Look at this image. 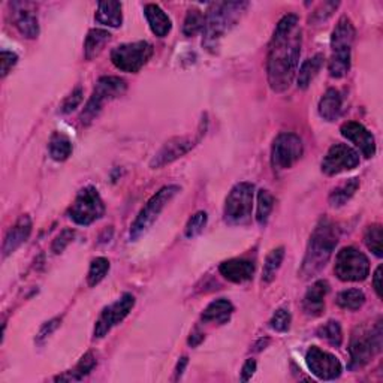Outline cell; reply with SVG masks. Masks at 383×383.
Wrapping results in <instances>:
<instances>
[{
    "mask_svg": "<svg viewBox=\"0 0 383 383\" xmlns=\"http://www.w3.org/2000/svg\"><path fill=\"white\" fill-rule=\"evenodd\" d=\"M303 33L300 20L295 14L283 17L268 45L267 77L273 92L285 93L291 89L298 72Z\"/></svg>",
    "mask_w": 383,
    "mask_h": 383,
    "instance_id": "cell-1",
    "label": "cell"
},
{
    "mask_svg": "<svg viewBox=\"0 0 383 383\" xmlns=\"http://www.w3.org/2000/svg\"><path fill=\"white\" fill-rule=\"evenodd\" d=\"M339 240L340 231L337 225L332 224L327 217L320 219L307 244L305 256L300 269L301 279H312L327 267L332 253L336 250Z\"/></svg>",
    "mask_w": 383,
    "mask_h": 383,
    "instance_id": "cell-2",
    "label": "cell"
},
{
    "mask_svg": "<svg viewBox=\"0 0 383 383\" xmlns=\"http://www.w3.org/2000/svg\"><path fill=\"white\" fill-rule=\"evenodd\" d=\"M247 6V2H217L209 6L205 14L202 47L216 53L221 38L241 20Z\"/></svg>",
    "mask_w": 383,
    "mask_h": 383,
    "instance_id": "cell-3",
    "label": "cell"
},
{
    "mask_svg": "<svg viewBox=\"0 0 383 383\" xmlns=\"http://www.w3.org/2000/svg\"><path fill=\"white\" fill-rule=\"evenodd\" d=\"M355 41V28L348 17H341L331 35V59L328 63L332 78H343L351 69L352 45Z\"/></svg>",
    "mask_w": 383,
    "mask_h": 383,
    "instance_id": "cell-4",
    "label": "cell"
},
{
    "mask_svg": "<svg viewBox=\"0 0 383 383\" xmlns=\"http://www.w3.org/2000/svg\"><path fill=\"white\" fill-rule=\"evenodd\" d=\"M382 319H377V322L372 325V328H356L352 334L349 353H351V364L352 370L363 368L367 365L373 358L382 351Z\"/></svg>",
    "mask_w": 383,
    "mask_h": 383,
    "instance_id": "cell-5",
    "label": "cell"
},
{
    "mask_svg": "<svg viewBox=\"0 0 383 383\" xmlns=\"http://www.w3.org/2000/svg\"><path fill=\"white\" fill-rule=\"evenodd\" d=\"M255 184L243 181L233 186L225 201L224 217L231 226H245L252 221Z\"/></svg>",
    "mask_w": 383,
    "mask_h": 383,
    "instance_id": "cell-6",
    "label": "cell"
},
{
    "mask_svg": "<svg viewBox=\"0 0 383 383\" xmlns=\"http://www.w3.org/2000/svg\"><path fill=\"white\" fill-rule=\"evenodd\" d=\"M180 190L181 189L180 186H177V184H169V186L162 188L159 192H156L150 200H148V202L144 205V208L141 209L137 219H135L133 224L130 225V232H129L130 241H137L153 226L159 214L164 212V208L172 201V197H174Z\"/></svg>",
    "mask_w": 383,
    "mask_h": 383,
    "instance_id": "cell-7",
    "label": "cell"
},
{
    "mask_svg": "<svg viewBox=\"0 0 383 383\" xmlns=\"http://www.w3.org/2000/svg\"><path fill=\"white\" fill-rule=\"evenodd\" d=\"M126 89H128L126 81L120 77L99 78L89 102L85 104L81 113L80 118L83 125H90V123L99 116V113L104 109V105L121 96L126 92Z\"/></svg>",
    "mask_w": 383,
    "mask_h": 383,
    "instance_id": "cell-8",
    "label": "cell"
},
{
    "mask_svg": "<svg viewBox=\"0 0 383 383\" xmlns=\"http://www.w3.org/2000/svg\"><path fill=\"white\" fill-rule=\"evenodd\" d=\"M105 213V205L97 189L87 186L78 192L75 201L72 202L68 216L80 226H89L101 219Z\"/></svg>",
    "mask_w": 383,
    "mask_h": 383,
    "instance_id": "cell-9",
    "label": "cell"
},
{
    "mask_svg": "<svg viewBox=\"0 0 383 383\" xmlns=\"http://www.w3.org/2000/svg\"><path fill=\"white\" fill-rule=\"evenodd\" d=\"M153 51V45L147 41L121 44L111 51V61L121 72L137 73L148 63Z\"/></svg>",
    "mask_w": 383,
    "mask_h": 383,
    "instance_id": "cell-10",
    "label": "cell"
},
{
    "mask_svg": "<svg viewBox=\"0 0 383 383\" xmlns=\"http://www.w3.org/2000/svg\"><path fill=\"white\" fill-rule=\"evenodd\" d=\"M334 273L341 281H364L370 274V261L355 247H343L336 256Z\"/></svg>",
    "mask_w": 383,
    "mask_h": 383,
    "instance_id": "cell-11",
    "label": "cell"
},
{
    "mask_svg": "<svg viewBox=\"0 0 383 383\" xmlns=\"http://www.w3.org/2000/svg\"><path fill=\"white\" fill-rule=\"evenodd\" d=\"M303 140L296 133L283 132L277 135L271 147V164L274 169H289L303 157Z\"/></svg>",
    "mask_w": 383,
    "mask_h": 383,
    "instance_id": "cell-12",
    "label": "cell"
},
{
    "mask_svg": "<svg viewBox=\"0 0 383 383\" xmlns=\"http://www.w3.org/2000/svg\"><path fill=\"white\" fill-rule=\"evenodd\" d=\"M135 307V296L132 293H123L120 298L105 307L101 316L96 320L93 336L95 339H104L108 332L121 324Z\"/></svg>",
    "mask_w": 383,
    "mask_h": 383,
    "instance_id": "cell-13",
    "label": "cell"
},
{
    "mask_svg": "<svg viewBox=\"0 0 383 383\" xmlns=\"http://www.w3.org/2000/svg\"><path fill=\"white\" fill-rule=\"evenodd\" d=\"M305 363L319 380H336L343 373V365L336 355L312 346L305 353Z\"/></svg>",
    "mask_w": 383,
    "mask_h": 383,
    "instance_id": "cell-14",
    "label": "cell"
},
{
    "mask_svg": "<svg viewBox=\"0 0 383 383\" xmlns=\"http://www.w3.org/2000/svg\"><path fill=\"white\" fill-rule=\"evenodd\" d=\"M360 153L346 144H334L327 152L322 160V172L329 177L339 176L341 172L355 169L360 165Z\"/></svg>",
    "mask_w": 383,
    "mask_h": 383,
    "instance_id": "cell-15",
    "label": "cell"
},
{
    "mask_svg": "<svg viewBox=\"0 0 383 383\" xmlns=\"http://www.w3.org/2000/svg\"><path fill=\"white\" fill-rule=\"evenodd\" d=\"M202 135L196 138H190V137H176L169 140L168 142L164 144V147L160 148V150L154 154V157L152 159L150 162V168L157 169L162 168L165 165H169L172 162H176L177 159L183 157L184 154H188L192 148L200 142Z\"/></svg>",
    "mask_w": 383,
    "mask_h": 383,
    "instance_id": "cell-16",
    "label": "cell"
},
{
    "mask_svg": "<svg viewBox=\"0 0 383 383\" xmlns=\"http://www.w3.org/2000/svg\"><path fill=\"white\" fill-rule=\"evenodd\" d=\"M343 137L351 141L364 157H373L376 154V141L373 133L358 121H346L340 128Z\"/></svg>",
    "mask_w": 383,
    "mask_h": 383,
    "instance_id": "cell-17",
    "label": "cell"
},
{
    "mask_svg": "<svg viewBox=\"0 0 383 383\" xmlns=\"http://www.w3.org/2000/svg\"><path fill=\"white\" fill-rule=\"evenodd\" d=\"M12 17L17 30L28 39H36L39 36V21L35 12L32 11V4L29 2H12Z\"/></svg>",
    "mask_w": 383,
    "mask_h": 383,
    "instance_id": "cell-18",
    "label": "cell"
},
{
    "mask_svg": "<svg viewBox=\"0 0 383 383\" xmlns=\"http://www.w3.org/2000/svg\"><path fill=\"white\" fill-rule=\"evenodd\" d=\"M32 219L28 214H23L6 233L2 245V256L8 257L9 255L14 253L18 247L26 243L32 233Z\"/></svg>",
    "mask_w": 383,
    "mask_h": 383,
    "instance_id": "cell-19",
    "label": "cell"
},
{
    "mask_svg": "<svg viewBox=\"0 0 383 383\" xmlns=\"http://www.w3.org/2000/svg\"><path fill=\"white\" fill-rule=\"evenodd\" d=\"M329 292V283L327 280H317L308 288L303 300V310L307 316L317 317L325 310V296Z\"/></svg>",
    "mask_w": 383,
    "mask_h": 383,
    "instance_id": "cell-20",
    "label": "cell"
},
{
    "mask_svg": "<svg viewBox=\"0 0 383 383\" xmlns=\"http://www.w3.org/2000/svg\"><path fill=\"white\" fill-rule=\"evenodd\" d=\"M220 274L224 276L226 280L232 283H244L253 279L255 274V264L249 259H240V257H233L228 259V261H224L219 265Z\"/></svg>",
    "mask_w": 383,
    "mask_h": 383,
    "instance_id": "cell-21",
    "label": "cell"
},
{
    "mask_svg": "<svg viewBox=\"0 0 383 383\" xmlns=\"http://www.w3.org/2000/svg\"><path fill=\"white\" fill-rule=\"evenodd\" d=\"M144 16L148 21V26H150L152 32L157 36V38H165V36L171 32L172 29L171 18L159 5H154V4L145 5Z\"/></svg>",
    "mask_w": 383,
    "mask_h": 383,
    "instance_id": "cell-22",
    "label": "cell"
},
{
    "mask_svg": "<svg viewBox=\"0 0 383 383\" xmlns=\"http://www.w3.org/2000/svg\"><path fill=\"white\" fill-rule=\"evenodd\" d=\"M319 116L327 121H336L343 109V97L339 90L328 89L319 101Z\"/></svg>",
    "mask_w": 383,
    "mask_h": 383,
    "instance_id": "cell-23",
    "label": "cell"
},
{
    "mask_svg": "<svg viewBox=\"0 0 383 383\" xmlns=\"http://www.w3.org/2000/svg\"><path fill=\"white\" fill-rule=\"evenodd\" d=\"M232 313H233L232 303L225 298H220V300H216L207 305V308L201 315V319H202V322H205V324L221 325V324L228 322Z\"/></svg>",
    "mask_w": 383,
    "mask_h": 383,
    "instance_id": "cell-24",
    "label": "cell"
},
{
    "mask_svg": "<svg viewBox=\"0 0 383 383\" xmlns=\"http://www.w3.org/2000/svg\"><path fill=\"white\" fill-rule=\"evenodd\" d=\"M95 20L107 28L117 29L123 23L121 4L120 2H101L97 5Z\"/></svg>",
    "mask_w": 383,
    "mask_h": 383,
    "instance_id": "cell-25",
    "label": "cell"
},
{
    "mask_svg": "<svg viewBox=\"0 0 383 383\" xmlns=\"http://www.w3.org/2000/svg\"><path fill=\"white\" fill-rule=\"evenodd\" d=\"M111 41V33L104 29H92L87 33V38L84 42V56L87 60L96 59L104 51L107 44Z\"/></svg>",
    "mask_w": 383,
    "mask_h": 383,
    "instance_id": "cell-26",
    "label": "cell"
},
{
    "mask_svg": "<svg viewBox=\"0 0 383 383\" xmlns=\"http://www.w3.org/2000/svg\"><path fill=\"white\" fill-rule=\"evenodd\" d=\"M324 56L322 54H315L313 57L307 59L304 63L301 65L298 71V77H296V83H298V89L305 90L310 87L312 81L317 77V73L320 72L324 66Z\"/></svg>",
    "mask_w": 383,
    "mask_h": 383,
    "instance_id": "cell-27",
    "label": "cell"
},
{
    "mask_svg": "<svg viewBox=\"0 0 383 383\" xmlns=\"http://www.w3.org/2000/svg\"><path fill=\"white\" fill-rule=\"evenodd\" d=\"M95 367H96V358L92 352H89L81 358L80 363L75 367L69 370V372H65L63 375H59L54 380L56 382H80L85 376L90 375V372Z\"/></svg>",
    "mask_w": 383,
    "mask_h": 383,
    "instance_id": "cell-28",
    "label": "cell"
},
{
    "mask_svg": "<svg viewBox=\"0 0 383 383\" xmlns=\"http://www.w3.org/2000/svg\"><path fill=\"white\" fill-rule=\"evenodd\" d=\"M48 150L49 156H51V159H54L56 162H65V160L69 159V156L72 154V142L65 133L54 132L51 135V138H49Z\"/></svg>",
    "mask_w": 383,
    "mask_h": 383,
    "instance_id": "cell-29",
    "label": "cell"
},
{
    "mask_svg": "<svg viewBox=\"0 0 383 383\" xmlns=\"http://www.w3.org/2000/svg\"><path fill=\"white\" fill-rule=\"evenodd\" d=\"M358 189H360V180L358 178H351L346 183H343L341 186L336 188L329 193V197H328L329 205L334 208L346 205L352 200Z\"/></svg>",
    "mask_w": 383,
    "mask_h": 383,
    "instance_id": "cell-30",
    "label": "cell"
},
{
    "mask_svg": "<svg viewBox=\"0 0 383 383\" xmlns=\"http://www.w3.org/2000/svg\"><path fill=\"white\" fill-rule=\"evenodd\" d=\"M283 259H285V247H277V249L268 253L262 269V283L269 285V283L276 279L283 264Z\"/></svg>",
    "mask_w": 383,
    "mask_h": 383,
    "instance_id": "cell-31",
    "label": "cell"
},
{
    "mask_svg": "<svg viewBox=\"0 0 383 383\" xmlns=\"http://www.w3.org/2000/svg\"><path fill=\"white\" fill-rule=\"evenodd\" d=\"M336 303L340 308H343V310H351V312H355V310H360V308L364 305L365 303V295L363 291L360 289H348V291H341L337 298H336Z\"/></svg>",
    "mask_w": 383,
    "mask_h": 383,
    "instance_id": "cell-32",
    "label": "cell"
},
{
    "mask_svg": "<svg viewBox=\"0 0 383 383\" xmlns=\"http://www.w3.org/2000/svg\"><path fill=\"white\" fill-rule=\"evenodd\" d=\"M274 208V196L267 189H261L257 192V207H256V220L261 226L268 224L271 212Z\"/></svg>",
    "mask_w": 383,
    "mask_h": 383,
    "instance_id": "cell-33",
    "label": "cell"
},
{
    "mask_svg": "<svg viewBox=\"0 0 383 383\" xmlns=\"http://www.w3.org/2000/svg\"><path fill=\"white\" fill-rule=\"evenodd\" d=\"M204 24H205V14L197 8H190L188 11V16L184 18L183 24V33L188 38H192V36L197 35L200 32L204 30Z\"/></svg>",
    "mask_w": 383,
    "mask_h": 383,
    "instance_id": "cell-34",
    "label": "cell"
},
{
    "mask_svg": "<svg viewBox=\"0 0 383 383\" xmlns=\"http://www.w3.org/2000/svg\"><path fill=\"white\" fill-rule=\"evenodd\" d=\"M364 243L367 249L372 252L375 256L382 257L383 256V229L382 225L375 224L368 226L364 233Z\"/></svg>",
    "mask_w": 383,
    "mask_h": 383,
    "instance_id": "cell-35",
    "label": "cell"
},
{
    "mask_svg": "<svg viewBox=\"0 0 383 383\" xmlns=\"http://www.w3.org/2000/svg\"><path fill=\"white\" fill-rule=\"evenodd\" d=\"M109 271V261L107 257H96L92 261L90 268H89V274H87V285L90 288H95L96 285L101 283L105 276L108 274Z\"/></svg>",
    "mask_w": 383,
    "mask_h": 383,
    "instance_id": "cell-36",
    "label": "cell"
},
{
    "mask_svg": "<svg viewBox=\"0 0 383 383\" xmlns=\"http://www.w3.org/2000/svg\"><path fill=\"white\" fill-rule=\"evenodd\" d=\"M317 336L327 340L331 346H334V348H340L343 343V331L337 320H329V322L320 327L317 329Z\"/></svg>",
    "mask_w": 383,
    "mask_h": 383,
    "instance_id": "cell-37",
    "label": "cell"
},
{
    "mask_svg": "<svg viewBox=\"0 0 383 383\" xmlns=\"http://www.w3.org/2000/svg\"><path fill=\"white\" fill-rule=\"evenodd\" d=\"M207 221H208V216L205 212L195 213L189 219L186 228H184V236H186L188 238H195L197 236H201L202 231L207 226Z\"/></svg>",
    "mask_w": 383,
    "mask_h": 383,
    "instance_id": "cell-38",
    "label": "cell"
},
{
    "mask_svg": "<svg viewBox=\"0 0 383 383\" xmlns=\"http://www.w3.org/2000/svg\"><path fill=\"white\" fill-rule=\"evenodd\" d=\"M292 316L286 308H279V310L273 315L269 320V327L277 332H286L291 328Z\"/></svg>",
    "mask_w": 383,
    "mask_h": 383,
    "instance_id": "cell-39",
    "label": "cell"
},
{
    "mask_svg": "<svg viewBox=\"0 0 383 383\" xmlns=\"http://www.w3.org/2000/svg\"><path fill=\"white\" fill-rule=\"evenodd\" d=\"M73 238H75V231H73V229L68 228V229L61 231L59 236L56 237V240L53 241V245H51L53 253L59 255V253L63 252L66 247L73 241Z\"/></svg>",
    "mask_w": 383,
    "mask_h": 383,
    "instance_id": "cell-40",
    "label": "cell"
},
{
    "mask_svg": "<svg viewBox=\"0 0 383 383\" xmlns=\"http://www.w3.org/2000/svg\"><path fill=\"white\" fill-rule=\"evenodd\" d=\"M81 102H83V89L77 87L65 99L63 104H61L60 113L61 114H71L72 111H75L80 107Z\"/></svg>",
    "mask_w": 383,
    "mask_h": 383,
    "instance_id": "cell-41",
    "label": "cell"
},
{
    "mask_svg": "<svg viewBox=\"0 0 383 383\" xmlns=\"http://www.w3.org/2000/svg\"><path fill=\"white\" fill-rule=\"evenodd\" d=\"M339 2H325L320 4L319 8L313 12V16L310 17V23H322L325 21L328 17L332 16V12H334L339 8Z\"/></svg>",
    "mask_w": 383,
    "mask_h": 383,
    "instance_id": "cell-42",
    "label": "cell"
},
{
    "mask_svg": "<svg viewBox=\"0 0 383 383\" xmlns=\"http://www.w3.org/2000/svg\"><path fill=\"white\" fill-rule=\"evenodd\" d=\"M18 63V56L12 51H6L4 49L2 54H0V65H2V78H5L8 73L12 71L16 65Z\"/></svg>",
    "mask_w": 383,
    "mask_h": 383,
    "instance_id": "cell-43",
    "label": "cell"
},
{
    "mask_svg": "<svg viewBox=\"0 0 383 383\" xmlns=\"http://www.w3.org/2000/svg\"><path fill=\"white\" fill-rule=\"evenodd\" d=\"M59 325H60V319L59 317H54L51 320H48V322H45L41 327L38 334H36V343H39V344L44 343L59 328Z\"/></svg>",
    "mask_w": 383,
    "mask_h": 383,
    "instance_id": "cell-44",
    "label": "cell"
},
{
    "mask_svg": "<svg viewBox=\"0 0 383 383\" xmlns=\"http://www.w3.org/2000/svg\"><path fill=\"white\" fill-rule=\"evenodd\" d=\"M256 372V361L255 360H247L241 368V382H249Z\"/></svg>",
    "mask_w": 383,
    "mask_h": 383,
    "instance_id": "cell-45",
    "label": "cell"
},
{
    "mask_svg": "<svg viewBox=\"0 0 383 383\" xmlns=\"http://www.w3.org/2000/svg\"><path fill=\"white\" fill-rule=\"evenodd\" d=\"M373 286H375V291H376L379 298H382L383 296V293H382V265L377 267L376 273L373 276Z\"/></svg>",
    "mask_w": 383,
    "mask_h": 383,
    "instance_id": "cell-46",
    "label": "cell"
},
{
    "mask_svg": "<svg viewBox=\"0 0 383 383\" xmlns=\"http://www.w3.org/2000/svg\"><path fill=\"white\" fill-rule=\"evenodd\" d=\"M188 363H189L188 356H183L181 360L178 361V364H177V367H176V372H174V380H178V379L183 376L184 368L188 367Z\"/></svg>",
    "mask_w": 383,
    "mask_h": 383,
    "instance_id": "cell-47",
    "label": "cell"
},
{
    "mask_svg": "<svg viewBox=\"0 0 383 383\" xmlns=\"http://www.w3.org/2000/svg\"><path fill=\"white\" fill-rule=\"evenodd\" d=\"M202 340H204V334H202V332H201V331H197V329H195V331L192 332V334H190V337H189V344L192 346V348H195V346L200 344Z\"/></svg>",
    "mask_w": 383,
    "mask_h": 383,
    "instance_id": "cell-48",
    "label": "cell"
}]
</instances>
